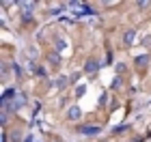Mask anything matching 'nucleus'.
I'll use <instances>...</instances> for the list:
<instances>
[{"instance_id": "1", "label": "nucleus", "mask_w": 151, "mask_h": 142, "mask_svg": "<svg viewBox=\"0 0 151 142\" xmlns=\"http://www.w3.org/2000/svg\"><path fill=\"white\" fill-rule=\"evenodd\" d=\"M132 39H134V32H127V35H125V41L132 43Z\"/></svg>"}]
</instances>
